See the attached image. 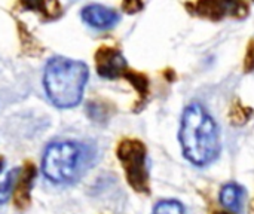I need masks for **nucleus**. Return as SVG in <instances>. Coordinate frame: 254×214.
<instances>
[{
  "instance_id": "f257e3e1",
  "label": "nucleus",
  "mask_w": 254,
  "mask_h": 214,
  "mask_svg": "<svg viewBox=\"0 0 254 214\" xmlns=\"http://www.w3.org/2000/svg\"><path fill=\"white\" fill-rule=\"evenodd\" d=\"M179 140L185 158L196 167L211 164L220 153L219 128L211 115L199 103H192L185 109Z\"/></svg>"
},
{
  "instance_id": "f03ea898",
  "label": "nucleus",
  "mask_w": 254,
  "mask_h": 214,
  "mask_svg": "<svg viewBox=\"0 0 254 214\" xmlns=\"http://www.w3.org/2000/svg\"><path fill=\"white\" fill-rule=\"evenodd\" d=\"M88 77L89 70L85 63L55 57L45 67L43 86L54 106L71 109L82 101Z\"/></svg>"
},
{
  "instance_id": "7ed1b4c3",
  "label": "nucleus",
  "mask_w": 254,
  "mask_h": 214,
  "mask_svg": "<svg viewBox=\"0 0 254 214\" xmlns=\"http://www.w3.org/2000/svg\"><path fill=\"white\" fill-rule=\"evenodd\" d=\"M91 150L77 142H54L42 158V171L45 177L57 185L77 180L91 162Z\"/></svg>"
},
{
  "instance_id": "20e7f679",
  "label": "nucleus",
  "mask_w": 254,
  "mask_h": 214,
  "mask_svg": "<svg viewBox=\"0 0 254 214\" xmlns=\"http://www.w3.org/2000/svg\"><path fill=\"white\" fill-rule=\"evenodd\" d=\"M116 153L125 170L129 186L140 194H149L147 150L144 144L138 140H124L119 143Z\"/></svg>"
},
{
  "instance_id": "39448f33",
  "label": "nucleus",
  "mask_w": 254,
  "mask_h": 214,
  "mask_svg": "<svg viewBox=\"0 0 254 214\" xmlns=\"http://www.w3.org/2000/svg\"><path fill=\"white\" fill-rule=\"evenodd\" d=\"M97 71L101 77L106 79H115L127 70V61L124 55L109 46H103L98 49L97 55Z\"/></svg>"
},
{
  "instance_id": "423d86ee",
  "label": "nucleus",
  "mask_w": 254,
  "mask_h": 214,
  "mask_svg": "<svg viewBox=\"0 0 254 214\" xmlns=\"http://www.w3.org/2000/svg\"><path fill=\"white\" fill-rule=\"evenodd\" d=\"M80 16L89 27H94L97 30L113 28L121 19L119 13L115 9L97 3L85 6L80 12Z\"/></svg>"
},
{
  "instance_id": "0eeeda50",
  "label": "nucleus",
  "mask_w": 254,
  "mask_h": 214,
  "mask_svg": "<svg viewBox=\"0 0 254 214\" xmlns=\"http://www.w3.org/2000/svg\"><path fill=\"white\" fill-rule=\"evenodd\" d=\"M34 179H36V167L33 164L27 162L25 167L21 168V173H19V177L16 180L15 191H13V194H15L13 203L19 210H24L30 206Z\"/></svg>"
},
{
  "instance_id": "6e6552de",
  "label": "nucleus",
  "mask_w": 254,
  "mask_h": 214,
  "mask_svg": "<svg viewBox=\"0 0 254 214\" xmlns=\"http://www.w3.org/2000/svg\"><path fill=\"white\" fill-rule=\"evenodd\" d=\"M220 203L232 213H240L244 206V189L237 183L225 185L220 191Z\"/></svg>"
},
{
  "instance_id": "1a4fd4ad",
  "label": "nucleus",
  "mask_w": 254,
  "mask_h": 214,
  "mask_svg": "<svg viewBox=\"0 0 254 214\" xmlns=\"http://www.w3.org/2000/svg\"><path fill=\"white\" fill-rule=\"evenodd\" d=\"M238 6L237 0H201L198 3V10L202 15H214V18H220L225 13L235 12Z\"/></svg>"
},
{
  "instance_id": "9d476101",
  "label": "nucleus",
  "mask_w": 254,
  "mask_h": 214,
  "mask_svg": "<svg viewBox=\"0 0 254 214\" xmlns=\"http://www.w3.org/2000/svg\"><path fill=\"white\" fill-rule=\"evenodd\" d=\"M21 4L24 9L36 10L45 16H52L51 13L55 16L60 13V4H57L55 0H21Z\"/></svg>"
},
{
  "instance_id": "9b49d317",
  "label": "nucleus",
  "mask_w": 254,
  "mask_h": 214,
  "mask_svg": "<svg viewBox=\"0 0 254 214\" xmlns=\"http://www.w3.org/2000/svg\"><path fill=\"white\" fill-rule=\"evenodd\" d=\"M19 173H21V168H13L10 170L4 180L0 183V206L1 204H6L12 195V192L15 191V185H16V180L19 177Z\"/></svg>"
},
{
  "instance_id": "f8f14e48",
  "label": "nucleus",
  "mask_w": 254,
  "mask_h": 214,
  "mask_svg": "<svg viewBox=\"0 0 254 214\" xmlns=\"http://www.w3.org/2000/svg\"><path fill=\"white\" fill-rule=\"evenodd\" d=\"M152 214H185V207L176 200H165L153 209Z\"/></svg>"
},
{
  "instance_id": "ddd939ff",
  "label": "nucleus",
  "mask_w": 254,
  "mask_h": 214,
  "mask_svg": "<svg viewBox=\"0 0 254 214\" xmlns=\"http://www.w3.org/2000/svg\"><path fill=\"white\" fill-rule=\"evenodd\" d=\"M122 9L127 13H137L143 9V1L141 0H124Z\"/></svg>"
},
{
  "instance_id": "4468645a",
  "label": "nucleus",
  "mask_w": 254,
  "mask_h": 214,
  "mask_svg": "<svg viewBox=\"0 0 254 214\" xmlns=\"http://www.w3.org/2000/svg\"><path fill=\"white\" fill-rule=\"evenodd\" d=\"M244 69L247 71H252L254 69V40H252L247 54H246V60H244Z\"/></svg>"
},
{
  "instance_id": "2eb2a0df",
  "label": "nucleus",
  "mask_w": 254,
  "mask_h": 214,
  "mask_svg": "<svg viewBox=\"0 0 254 214\" xmlns=\"http://www.w3.org/2000/svg\"><path fill=\"white\" fill-rule=\"evenodd\" d=\"M3 165H4V161H3V159H0V171L3 170Z\"/></svg>"
},
{
  "instance_id": "dca6fc26",
  "label": "nucleus",
  "mask_w": 254,
  "mask_h": 214,
  "mask_svg": "<svg viewBox=\"0 0 254 214\" xmlns=\"http://www.w3.org/2000/svg\"><path fill=\"white\" fill-rule=\"evenodd\" d=\"M214 214H229V213H223V212H220V213H214Z\"/></svg>"
}]
</instances>
